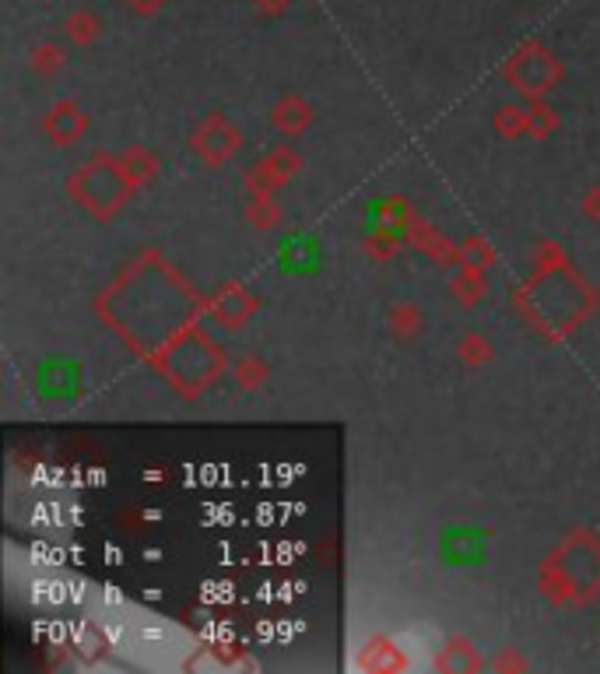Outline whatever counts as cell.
Masks as SVG:
<instances>
[{
	"label": "cell",
	"mask_w": 600,
	"mask_h": 674,
	"mask_svg": "<svg viewBox=\"0 0 600 674\" xmlns=\"http://www.w3.org/2000/svg\"><path fill=\"white\" fill-rule=\"evenodd\" d=\"M502 78L513 88H520L523 95H530V99H541V95H548L562 81V60L551 50H544L541 43H523L506 60Z\"/></svg>",
	"instance_id": "obj_4"
},
{
	"label": "cell",
	"mask_w": 600,
	"mask_h": 674,
	"mask_svg": "<svg viewBox=\"0 0 600 674\" xmlns=\"http://www.w3.org/2000/svg\"><path fill=\"white\" fill-rule=\"evenodd\" d=\"M313 120V109L299 99V95H285V99L274 106V127L288 130V134H299V130L309 127Z\"/></svg>",
	"instance_id": "obj_9"
},
{
	"label": "cell",
	"mask_w": 600,
	"mask_h": 674,
	"mask_svg": "<svg viewBox=\"0 0 600 674\" xmlns=\"http://www.w3.org/2000/svg\"><path fill=\"white\" fill-rule=\"evenodd\" d=\"M67 32H71V39H78V43H88V39H95V32H99V22H95L92 11H78V15L67 22Z\"/></svg>",
	"instance_id": "obj_11"
},
{
	"label": "cell",
	"mask_w": 600,
	"mask_h": 674,
	"mask_svg": "<svg viewBox=\"0 0 600 674\" xmlns=\"http://www.w3.org/2000/svg\"><path fill=\"white\" fill-rule=\"evenodd\" d=\"M208 313L215 316L218 323H225V327H239V323L253 313V299L246 295L243 285H225L218 288V295L208 302Z\"/></svg>",
	"instance_id": "obj_6"
},
{
	"label": "cell",
	"mask_w": 600,
	"mask_h": 674,
	"mask_svg": "<svg viewBox=\"0 0 600 674\" xmlns=\"http://www.w3.org/2000/svg\"><path fill=\"white\" fill-rule=\"evenodd\" d=\"M193 151L208 165H222L229 162L232 155L239 151V130L232 127V120L225 116H208V120L200 123L197 134H193Z\"/></svg>",
	"instance_id": "obj_5"
},
{
	"label": "cell",
	"mask_w": 600,
	"mask_h": 674,
	"mask_svg": "<svg viewBox=\"0 0 600 674\" xmlns=\"http://www.w3.org/2000/svg\"><path fill=\"white\" fill-rule=\"evenodd\" d=\"M137 183L130 180V173L123 169L120 158L95 155L88 165H81L78 173L71 176V197L95 218H113L123 204L130 201Z\"/></svg>",
	"instance_id": "obj_3"
},
{
	"label": "cell",
	"mask_w": 600,
	"mask_h": 674,
	"mask_svg": "<svg viewBox=\"0 0 600 674\" xmlns=\"http://www.w3.org/2000/svg\"><path fill=\"white\" fill-rule=\"evenodd\" d=\"M295 165H299V158H295L288 148L271 151V155H267L264 162H260L257 169H253L250 187H257V190H274V187H278V183H285L288 176L295 173Z\"/></svg>",
	"instance_id": "obj_8"
},
{
	"label": "cell",
	"mask_w": 600,
	"mask_h": 674,
	"mask_svg": "<svg viewBox=\"0 0 600 674\" xmlns=\"http://www.w3.org/2000/svg\"><path fill=\"white\" fill-rule=\"evenodd\" d=\"M85 127H88V116L81 113L74 102H57V106L50 109V116H46V134L57 144L78 141V137L85 134Z\"/></svg>",
	"instance_id": "obj_7"
},
{
	"label": "cell",
	"mask_w": 600,
	"mask_h": 674,
	"mask_svg": "<svg viewBox=\"0 0 600 674\" xmlns=\"http://www.w3.org/2000/svg\"><path fill=\"white\" fill-rule=\"evenodd\" d=\"M541 587L555 601L583 604L600 594V538L572 534L541 569Z\"/></svg>",
	"instance_id": "obj_2"
},
{
	"label": "cell",
	"mask_w": 600,
	"mask_h": 674,
	"mask_svg": "<svg viewBox=\"0 0 600 674\" xmlns=\"http://www.w3.org/2000/svg\"><path fill=\"white\" fill-rule=\"evenodd\" d=\"M106 323L151 362L179 397H197L225 369L222 352L200 327V299L155 253H144L102 292Z\"/></svg>",
	"instance_id": "obj_1"
},
{
	"label": "cell",
	"mask_w": 600,
	"mask_h": 674,
	"mask_svg": "<svg viewBox=\"0 0 600 674\" xmlns=\"http://www.w3.org/2000/svg\"><path fill=\"white\" fill-rule=\"evenodd\" d=\"M127 4L137 11V15H155V11L162 8L165 0H127Z\"/></svg>",
	"instance_id": "obj_12"
},
{
	"label": "cell",
	"mask_w": 600,
	"mask_h": 674,
	"mask_svg": "<svg viewBox=\"0 0 600 674\" xmlns=\"http://www.w3.org/2000/svg\"><path fill=\"white\" fill-rule=\"evenodd\" d=\"M120 162H123V169H127L130 180H134V183L151 180V173H155V158H151L148 151H141V148L127 151V155H123Z\"/></svg>",
	"instance_id": "obj_10"
},
{
	"label": "cell",
	"mask_w": 600,
	"mask_h": 674,
	"mask_svg": "<svg viewBox=\"0 0 600 674\" xmlns=\"http://www.w3.org/2000/svg\"><path fill=\"white\" fill-rule=\"evenodd\" d=\"M260 11H267V15H278V11H285L288 0H257Z\"/></svg>",
	"instance_id": "obj_13"
}]
</instances>
